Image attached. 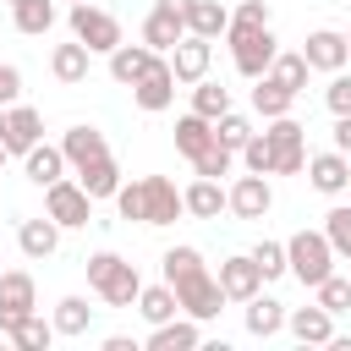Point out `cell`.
I'll return each mask as SVG.
<instances>
[{"instance_id": "8fae6325", "label": "cell", "mask_w": 351, "mask_h": 351, "mask_svg": "<svg viewBox=\"0 0 351 351\" xmlns=\"http://www.w3.org/2000/svg\"><path fill=\"white\" fill-rule=\"evenodd\" d=\"M225 208L236 214V219H263L269 208H274V186H269V176H236L230 186H225Z\"/></svg>"}, {"instance_id": "f35d334b", "label": "cell", "mask_w": 351, "mask_h": 351, "mask_svg": "<svg viewBox=\"0 0 351 351\" xmlns=\"http://www.w3.org/2000/svg\"><path fill=\"white\" fill-rule=\"evenodd\" d=\"M214 137H219L230 154H241V143L252 137V121H247V115H236V110H225V115H214Z\"/></svg>"}, {"instance_id": "7402d4cb", "label": "cell", "mask_w": 351, "mask_h": 351, "mask_svg": "<svg viewBox=\"0 0 351 351\" xmlns=\"http://www.w3.org/2000/svg\"><path fill=\"white\" fill-rule=\"evenodd\" d=\"M143 346L148 351H192V346H203V324L197 318H165V324H154V335Z\"/></svg>"}, {"instance_id": "8992f818", "label": "cell", "mask_w": 351, "mask_h": 351, "mask_svg": "<svg viewBox=\"0 0 351 351\" xmlns=\"http://www.w3.org/2000/svg\"><path fill=\"white\" fill-rule=\"evenodd\" d=\"M66 27H71V38H77V44H88L93 55H110V49L121 44V22H115V11H104V5H93V0L71 5Z\"/></svg>"}, {"instance_id": "ac0fdd59", "label": "cell", "mask_w": 351, "mask_h": 351, "mask_svg": "<svg viewBox=\"0 0 351 351\" xmlns=\"http://www.w3.org/2000/svg\"><path fill=\"white\" fill-rule=\"evenodd\" d=\"M285 329H291L302 346H329V340H335V313H324L318 302H313V307H285Z\"/></svg>"}, {"instance_id": "d4e9b609", "label": "cell", "mask_w": 351, "mask_h": 351, "mask_svg": "<svg viewBox=\"0 0 351 351\" xmlns=\"http://www.w3.org/2000/svg\"><path fill=\"white\" fill-rule=\"evenodd\" d=\"M154 60H159V55H154L148 44H126V38H121V44L110 49V77H115L121 88H132V82H137V77H143Z\"/></svg>"}, {"instance_id": "f546056e", "label": "cell", "mask_w": 351, "mask_h": 351, "mask_svg": "<svg viewBox=\"0 0 351 351\" xmlns=\"http://www.w3.org/2000/svg\"><path fill=\"white\" fill-rule=\"evenodd\" d=\"M49 324H55V335H66V340L88 335V324H93V307H88V296H60Z\"/></svg>"}, {"instance_id": "1f68e13d", "label": "cell", "mask_w": 351, "mask_h": 351, "mask_svg": "<svg viewBox=\"0 0 351 351\" xmlns=\"http://www.w3.org/2000/svg\"><path fill=\"white\" fill-rule=\"evenodd\" d=\"M208 143H214V121H203L197 110H186V115L176 121V148H181L186 159H197Z\"/></svg>"}, {"instance_id": "4dcf8cb0", "label": "cell", "mask_w": 351, "mask_h": 351, "mask_svg": "<svg viewBox=\"0 0 351 351\" xmlns=\"http://www.w3.org/2000/svg\"><path fill=\"white\" fill-rule=\"evenodd\" d=\"M258 88H252V110L263 115V121H274V115H291V104H296V93L291 88H280L274 77H252Z\"/></svg>"}, {"instance_id": "681fc988", "label": "cell", "mask_w": 351, "mask_h": 351, "mask_svg": "<svg viewBox=\"0 0 351 351\" xmlns=\"http://www.w3.org/2000/svg\"><path fill=\"white\" fill-rule=\"evenodd\" d=\"M71 5H82V0H71Z\"/></svg>"}, {"instance_id": "44dd1931", "label": "cell", "mask_w": 351, "mask_h": 351, "mask_svg": "<svg viewBox=\"0 0 351 351\" xmlns=\"http://www.w3.org/2000/svg\"><path fill=\"white\" fill-rule=\"evenodd\" d=\"M16 247H22V258H55V247H60V225L49 219V214H38V219H22L16 225Z\"/></svg>"}, {"instance_id": "3957f363", "label": "cell", "mask_w": 351, "mask_h": 351, "mask_svg": "<svg viewBox=\"0 0 351 351\" xmlns=\"http://www.w3.org/2000/svg\"><path fill=\"white\" fill-rule=\"evenodd\" d=\"M88 285H93L110 307H137L143 274H137V263H126L121 252H93V258H88Z\"/></svg>"}, {"instance_id": "f1b7e54d", "label": "cell", "mask_w": 351, "mask_h": 351, "mask_svg": "<svg viewBox=\"0 0 351 351\" xmlns=\"http://www.w3.org/2000/svg\"><path fill=\"white\" fill-rule=\"evenodd\" d=\"M77 186H82L93 203H99V197H115V186H121V165L104 154V159H93V165L77 170Z\"/></svg>"}, {"instance_id": "60d3db41", "label": "cell", "mask_w": 351, "mask_h": 351, "mask_svg": "<svg viewBox=\"0 0 351 351\" xmlns=\"http://www.w3.org/2000/svg\"><path fill=\"white\" fill-rule=\"evenodd\" d=\"M252 263H258L263 285L280 280V274H285V241H258V247H252Z\"/></svg>"}, {"instance_id": "f6af8a7d", "label": "cell", "mask_w": 351, "mask_h": 351, "mask_svg": "<svg viewBox=\"0 0 351 351\" xmlns=\"http://www.w3.org/2000/svg\"><path fill=\"white\" fill-rule=\"evenodd\" d=\"M335 148L351 159V115H335Z\"/></svg>"}, {"instance_id": "e0dca14e", "label": "cell", "mask_w": 351, "mask_h": 351, "mask_svg": "<svg viewBox=\"0 0 351 351\" xmlns=\"http://www.w3.org/2000/svg\"><path fill=\"white\" fill-rule=\"evenodd\" d=\"M307 181H313V192L340 197L346 181H351V159H346L340 148H329V154H307Z\"/></svg>"}, {"instance_id": "6da1fadb", "label": "cell", "mask_w": 351, "mask_h": 351, "mask_svg": "<svg viewBox=\"0 0 351 351\" xmlns=\"http://www.w3.org/2000/svg\"><path fill=\"white\" fill-rule=\"evenodd\" d=\"M159 263H165V285L176 291V302H181V313H186V318H197V324L219 318L225 291H219V280L208 274V263H203V252H197V247H170Z\"/></svg>"}, {"instance_id": "e575fe53", "label": "cell", "mask_w": 351, "mask_h": 351, "mask_svg": "<svg viewBox=\"0 0 351 351\" xmlns=\"http://www.w3.org/2000/svg\"><path fill=\"white\" fill-rule=\"evenodd\" d=\"M137 313H143L148 324H165V318L181 313V302H176L170 285H143V291H137Z\"/></svg>"}, {"instance_id": "83f0119b", "label": "cell", "mask_w": 351, "mask_h": 351, "mask_svg": "<svg viewBox=\"0 0 351 351\" xmlns=\"http://www.w3.org/2000/svg\"><path fill=\"white\" fill-rule=\"evenodd\" d=\"M55 0H11V22H16V33H27V38H44L49 27H55Z\"/></svg>"}, {"instance_id": "ee69618b", "label": "cell", "mask_w": 351, "mask_h": 351, "mask_svg": "<svg viewBox=\"0 0 351 351\" xmlns=\"http://www.w3.org/2000/svg\"><path fill=\"white\" fill-rule=\"evenodd\" d=\"M16 99H22V71L16 66H0V110L16 104Z\"/></svg>"}, {"instance_id": "7a4b0ae2", "label": "cell", "mask_w": 351, "mask_h": 351, "mask_svg": "<svg viewBox=\"0 0 351 351\" xmlns=\"http://www.w3.org/2000/svg\"><path fill=\"white\" fill-rule=\"evenodd\" d=\"M115 214L121 219H137V225H176L181 214H186V203H181V192H176V181L170 176H143V181H121L115 186Z\"/></svg>"}, {"instance_id": "836d02e7", "label": "cell", "mask_w": 351, "mask_h": 351, "mask_svg": "<svg viewBox=\"0 0 351 351\" xmlns=\"http://www.w3.org/2000/svg\"><path fill=\"white\" fill-rule=\"evenodd\" d=\"M307 71H313V66L302 60V49H280V55L269 60V71H263V77H274V82H280V88H291V93H302V88H307Z\"/></svg>"}, {"instance_id": "52a82bcc", "label": "cell", "mask_w": 351, "mask_h": 351, "mask_svg": "<svg viewBox=\"0 0 351 351\" xmlns=\"http://www.w3.org/2000/svg\"><path fill=\"white\" fill-rule=\"evenodd\" d=\"M225 38H230V60H236L241 77H263L269 60L280 55L274 27H225Z\"/></svg>"}, {"instance_id": "7bdbcfd3", "label": "cell", "mask_w": 351, "mask_h": 351, "mask_svg": "<svg viewBox=\"0 0 351 351\" xmlns=\"http://www.w3.org/2000/svg\"><path fill=\"white\" fill-rule=\"evenodd\" d=\"M269 0H241L236 11H230V27H269Z\"/></svg>"}, {"instance_id": "9c48e42d", "label": "cell", "mask_w": 351, "mask_h": 351, "mask_svg": "<svg viewBox=\"0 0 351 351\" xmlns=\"http://www.w3.org/2000/svg\"><path fill=\"white\" fill-rule=\"evenodd\" d=\"M176 88H181V82H176V71H170V60L159 55V60L132 82V104H137L143 115H159V110H170V104H176Z\"/></svg>"}, {"instance_id": "9a60e30c", "label": "cell", "mask_w": 351, "mask_h": 351, "mask_svg": "<svg viewBox=\"0 0 351 351\" xmlns=\"http://www.w3.org/2000/svg\"><path fill=\"white\" fill-rule=\"evenodd\" d=\"M302 60H307L313 71H340V66L351 60V44H346V33H340V27H318V33H307Z\"/></svg>"}, {"instance_id": "d590c367", "label": "cell", "mask_w": 351, "mask_h": 351, "mask_svg": "<svg viewBox=\"0 0 351 351\" xmlns=\"http://www.w3.org/2000/svg\"><path fill=\"white\" fill-rule=\"evenodd\" d=\"M192 110H197L203 121L225 115V110H230V88H225V82H208V77H203V82H192Z\"/></svg>"}, {"instance_id": "c3c4849f", "label": "cell", "mask_w": 351, "mask_h": 351, "mask_svg": "<svg viewBox=\"0 0 351 351\" xmlns=\"http://www.w3.org/2000/svg\"><path fill=\"white\" fill-rule=\"evenodd\" d=\"M346 44H351V27H346Z\"/></svg>"}, {"instance_id": "4fadbf2b", "label": "cell", "mask_w": 351, "mask_h": 351, "mask_svg": "<svg viewBox=\"0 0 351 351\" xmlns=\"http://www.w3.org/2000/svg\"><path fill=\"white\" fill-rule=\"evenodd\" d=\"M27 313H38V285H33L27 269H5L0 274V335Z\"/></svg>"}, {"instance_id": "30bf717a", "label": "cell", "mask_w": 351, "mask_h": 351, "mask_svg": "<svg viewBox=\"0 0 351 351\" xmlns=\"http://www.w3.org/2000/svg\"><path fill=\"white\" fill-rule=\"evenodd\" d=\"M181 38H186L181 0H154V5H148V16H143V44H148L154 55H170Z\"/></svg>"}, {"instance_id": "ffe728a7", "label": "cell", "mask_w": 351, "mask_h": 351, "mask_svg": "<svg viewBox=\"0 0 351 351\" xmlns=\"http://www.w3.org/2000/svg\"><path fill=\"white\" fill-rule=\"evenodd\" d=\"M22 170H27V181H33V186H55V181H60L71 165H66L60 143H44V137H38V143L22 154Z\"/></svg>"}, {"instance_id": "b9f144b4", "label": "cell", "mask_w": 351, "mask_h": 351, "mask_svg": "<svg viewBox=\"0 0 351 351\" xmlns=\"http://www.w3.org/2000/svg\"><path fill=\"white\" fill-rule=\"evenodd\" d=\"M324 104H329V115H351V77H346V66H340V71H329Z\"/></svg>"}, {"instance_id": "d6986e66", "label": "cell", "mask_w": 351, "mask_h": 351, "mask_svg": "<svg viewBox=\"0 0 351 351\" xmlns=\"http://www.w3.org/2000/svg\"><path fill=\"white\" fill-rule=\"evenodd\" d=\"M60 154H66V165H71V170H82V165L104 159V154H110V143H104V132H99V126H66V132H60Z\"/></svg>"}, {"instance_id": "cb8c5ba5", "label": "cell", "mask_w": 351, "mask_h": 351, "mask_svg": "<svg viewBox=\"0 0 351 351\" xmlns=\"http://www.w3.org/2000/svg\"><path fill=\"white\" fill-rule=\"evenodd\" d=\"M181 22H186V33H197V38H219V33L230 27V11H225L219 0H181Z\"/></svg>"}, {"instance_id": "74e56055", "label": "cell", "mask_w": 351, "mask_h": 351, "mask_svg": "<svg viewBox=\"0 0 351 351\" xmlns=\"http://www.w3.org/2000/svg\"><path fill=\"white\" fill-rule=\"evenodd\" d=\"M324 236H329L335 258H346V263H351V203H335V208L324 214Z\"/></svg>"}, {"instance_id": "603a6c76", "label": "cell", "mask_w": 351, "mask_h": 351, "mask_svg": "<svg viewBox=\"0 0 351 351\" xmlns=\"http://www.w3.org/2000/svg\"><path fill=\"white\" fill-rule=\"evenodd\" d=\"M88 66H93V49H88V44H77V38L49 49V71H55V82H66V88L88 82Z\"/></svg>"}, {"instance_id": "5bb4252c", "label": "cell", "mask_w": 351, "mask_h": 351, "mask_svg": "<svg viewBox=\"0 0 351 351\" xmlns=\"http://www.w3.org/2000/svg\"><path fill=\"white\" fill-rule=\"evenodd\" d=\"M208 66H214V38H197V33H186L176 49H170V71H176V82H203L208 77Z\"/></svg>"}, {"instance_id": "d6a6232c", "label": "cell", "mask_w": 351, "mask_h": 351, "mask_svg": "<svg viewBox=\"0 0 351 351\" xmlns=\"http://www.w3.org/2000/svg\"><path fill=\"white\" fill-rule=\"evenodd\" d=\"M5 340H11L16 351H49V340H55V324H44L38 313H27V318H16V324L5 329Z\"/></svg>"}, {"instance_id": "ab89813d", "label": "cell", "mask_w": 351, "mask_h": 351, "mask_svg": "<svg viewBox=\"0 0 351 351\" xmlns=\"http://www.w3.org/2000/svg\"><path fill=\"white\" fill-rule=\"evenodd\" d=\"M230 165H236V154H230L219 137H214V143H208V148L192 159V170H197V176H214V181H219V176H230Z\"/></svg>"}, {"instance_id": "ba28073f", "label": "cell", "mask_w": 351, "mask_h": 351, "mask_svg": "<svg viewBox=\"0 0 351 351\" xmlns=\"http://www.w3.org/2000/svg\"><path fill=\"white\" fill-rule=\"evenodd\" d=\"M44 214L60 225V230H82L88 219H93V197L77 186V181H55V186H44Z\"/></svg>"}, {"instance_id": "277c9868", "label": "cell", "mask_w": 351, "mask_h": 351, "mask_svg": "<svg viewBox=\"0 0 351 351\" xmlns=\"http://www.w3.org/2000/svg\"><path fill=\"white\" fill-rule=\"evenodd\" d=\"M285 274H296L307 291H313L324 274H335V247H329V236H324V230H296V236L285 241Z\"/></svg>"}, {"instance_id": "5b68a950", "label": "cell", "mask_w": 351, "mask_h": 351, "mask_svg": "<svg viewBox=\"0 0 351 351\" xmlns=\"http://www.w3.org/2000/svg\"><path fill=\"white\" fill-rule=\"evenodd\" d=\"M263 143H269V176H302L307 170V126L302 121L274 115Z\"/></svg>"}, {"instance_id": "bcb514c9", "label": "cell", "mask_w": 351, "mask_h": 351, "mask_svg": "<svg viewBox=\"0 0 351 351\" xmlns=\"http://www.w3.org/2000/svg\"><path fill=\"white\" fill-rule=\"evenodd\" d=\"M104 351H137V340H126V335H110V340H104Z\"/></svg>"}, {"instance_id": "484cf974", "label": "cell", "mask_w": 351, "mask_h": 351, "mask_svg": "<svg viewBox=\"0 0 351 351\" xmlns=\"http://www.w3.org/2000/svg\"><path fill=\"white\" fill-rule=\"evenodd\" d=\"M247 307V335H258V340H274L280 329H285V302H274V296H247L241 302Z\"/></svg>"}, {"instance_id": "2e32d148", "label": "cell", "mask_w": 351, "mask_h": 351, "mask_svg": "<svg viewBox=\"0 0 351 351\" xmlns=\"http://www.w3.org/2000/svg\"><path fill=\"white\" fill-rule=\"evenodd\" d=\"M214 280H219V291H225V302H247V296H258V291H263V274H258V263H252V252H236V258H225Z\"/></svg>"}, {"instance_id": "7dc6e473", "label": "cell", "mask_w": 351, "mask_h": 351, "mask_svg": "<svg viewBox=\"0 0 351 351\" xmlns=\"http://www.w3.org/2000/svg\"><path fill=\"white\" fill-rule=\"evenodd\" d=\"M5 159H11V154H5V148H0V170H5Z\"/></svg>"}, {"instance_id": "f907efd6", "label": "cell", "mask_w": 351, "mask_h": 351, "mask_svg": "<svg viewBox=\"0 0 351 351\" xmlns=\"http://www.w3.org/2000/svg\"><path fill=\"white\" fill-rule=\"evenodd\" d=\"M346 192H351V181H346Z\"/></svg>"}, {"instance_id": "4316f807", "label": "cell", "mask_w": 351, "mask_h": 351, "mask_svg": "<svg viewBox=\"0 0 351 351\" xmlns=\"http://www.w3.org/2000/svg\"><path fill=\"white\" fill-rule=\"evenodd\" d=\"M181 203H186L192 219H219V208H225V186H219L214 176H197L192 186H181Z\"/></svg>"}, {"instance_id": "7c38bea8", "label": "cell", "mask_w": 351, "mask_h": 351, "mask_svg": "<svg viewBox=\"0 0 351 351\" xmlns=\"http://www.w3.org/2000/svg\"><path fill=\"white\" fill-rule=\"evenodd\" d=\"M38 137H44V115H38L33 104H5V110H0V148H5V154L22 159Z\"/></svg>"}, {"instance_id": "8d00e7d4", "label": "cell", "mask_w": 351, "mask_h": 351, "mask_svg": "<svg viewBox=\"0 0 351 351\" xmlns=\"http://www.w3.org/2000/svg\"><path fill=\"white\" fill-rule=\"evenodd\" d=\"M313 296H318V307H324V313H335V318H340V313L351 307V274H324V280L313 285Z\"/></svg>"}]
</instances>
